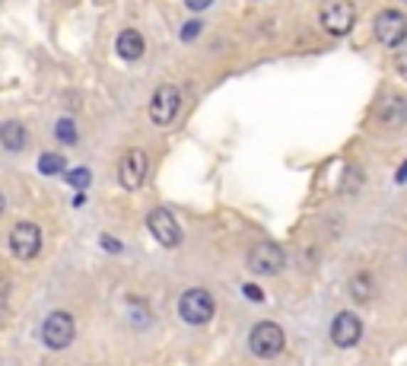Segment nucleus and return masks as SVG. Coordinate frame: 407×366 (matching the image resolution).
<instances>
[{"mask_svg":"<svg viewBox=\"0 0 407 366\" xmlns=\"http://www.w3.org/2000/svg\"><path fill=\"white\" fill-rule=\"evenodd\" d=\"M248 347H252L255 357L261 360H274V357L283 354L287 347V335L277 322H258L252 331H248Z\"/></svg>","mask_w":407,"mask_h":366,"instance_id":"nucleus-1","label":"nucleus"},{"mask_svg":"<svg viewBox=\"0 0 407 366\" xmlns=\"http://www.w3.org/2000/svg\"><path fill=\"white\" fill-rule=\"evenodd\" d=\"M216 313V306H213V296L207 293V290H201V287H191V290H185L181 293V300H179V315L185 318L188 325H207L210 318H213Z\"/></svg>","mask_w":407,"mask_h":366,"instance_id":"nucleus-2","label":"nucleus"},{"mask_svg":"<svg viewBox=\"0 0 407 366\" xmlns=\"http://www.w3.org/2000/svg\"><path fill=\"white\" fill-rule=\"evenodd\" d=\"M73 335H77V325H73V315L70 313L58 309V313L45 315V322H42V341H45V347H51V350L70 347Z\"/></svg>","mask_w":407,"mask_h":366,"instance_id":"nucleus-3","label":"nucleus"},{"mask_svg":"<svg viewBox=\"0 0 407 366\" xmlns=\"http://www.w3.org/2000/svg\"><path fill=\"white\" fill-rule=\"evenodd\" d=\"M179 112H181L179 86H172V83L159 86V90L153 93V99H150V121L153 125H159V127H169L175 118H179Z\"/></svg>","mask_w":407,"mask_h":366,"instance_id":"nucleus-4","label":"nucleus"},{"mask_svg":"<svg viewBox=\"0 0 407 366\" xmlns=\"http://www.w3.org/2000/svg\"><path fill=\"white\" fill-rule=\"evenodd\" d=\"M147 226H150V233H153V239L159 242L162 249H179L181 246V226H179V220L172 216V210H166V207H156L150 210V216H147Z\"/></svg>","mask_w":407,"mask_h":366,"instance_id":"nucleus-5","label":"nucleus"},{"mask_svg":"<svg viewBox=\"0 0 407 366\" xmlns=\"http://www.w3.org/2000/svg\"><path fill=\"white\" fill-rule=\"evenodd\" d=\"M354 23H356V6L350 0H331L322 10V29L328 36H337V38L347 36L354 29Z\"/></svg>","mask_w":407,"mask_h":366,"instance_id":"nucleus-6","label":"nucleus"},{"mask_svg":"<svg viewBox=\"0 0 407 366\" xmlns=\"http://www.w3.org/2000/svg\"><path fill=\"white\" fill-rule=\"evenodd\" d=\"M6 242H10V252L16 255L19 261H29V258H36L38 249H42V229H38L36 223L23 220L10 229V239Z\"/></svg>","mask_w":407,"mask_h":366,"instance_id":"nucleus-7","label":"nucleus"},{"mask_svg":"<svg viewBox=\"0 0 407 366\" xmlns=\"http://www.w3.org/2000/svg\"><path fill=\"white\" fill-rule=\"evenodd\" d=\"M376 38L385 48H401V42L407 38V16L398 10H382L376 16Z\"/></svg>","mask_w":407,"mask_h":366,"instance_id":"nucleus-8","label":"nucleus"},{"mask_svg":"<svg viewBox=\"0 0 407 366\" xmlns=\"http://www.w3.org/2000/svg\"><path fill=\"white\" fill-rule=\"evenodd\" d=\"M283 249L274 246V242H258V246L248 252V268L261 277H274L283 271Z\"/></svg>","mask_w":407,"mask_h":366,"instance_id":"nucleus-9","label":"nucleus"},{"mask_svg":"<svg viewBox=\"0 0 407 366\" xmlns=\"http://www.w3.org/2000/svg\"><path fill=\"white\" fill-rule=\"evenodd\" d=\"M147 169H150V162H147V153L144 150H127L125 157L118 162V182L121 188H127V192H137L140 185H144L147 179Z\"/></svg>","mask_w":407,"mask_h":366,"instance_id":"nucleus-10","label":"nucleus"},{"mask_svg":"<svg viewBox=\"0 0 407 366\" xmlns=\"http://www.w3.org/2000/svg\"><path fill=\"white\" fill-rule=\"evenodd\" d=\"M376 121L385 131H398L407 121V99L398 96V93H385L376 103Z\"/></svg>","mask_w":407,"mask_h":366,"instance_id":"nucleus-11","label":"nucleus"},{"mask_svg":"<svg viewBox=\"0 0 407 366\" xmlns=\"http://www.w3.org/2000/svg\"><path fill=\"white\" fill-rule=\"evenodd\" d=\"M363 338V322L354 313H337L334 322H331V341L337 347H356V341Z\"/></svg>","mask_w":407,"mask_h":366,"instance_id":"nucleus-12","label":"nucleus"},{"mask_svg":"<svg viewBox=\"0 0 407 366\" xmlns=\"http://www.w3.org/2000/svg\"><path fill=\"white\" fill-rule=\"evenodd\" d=\"M115 48H118V54L125 61H137L140 54H144V36H140L137 29H125L118 36V45H115Z\"/></svg>","mask_w":407,"mask_h":366,"instance_id":"nucleus-13","label":"nucleus"},{"mask_svg":"<svg viewBox=\"0 0 407 366\" xmlns=\"http://www.w3.org/2000/svg\"><path fill=\"white\" fill-rule=\"evenodd\" d=\"M26 127L19 125V121H6L4 127H0V140H4V147L10 153H16V150H23V144H26Z\"/></svg>","mask_w":407,"mask_h":366,"instance_id":"nucleus-14","label":"nucleus"},{"mask_svg":"<svg viewBox=\"0 0 407 366\" xmlns=\"http://www.w3.org/2000/svg\"><path fill=\"white\" fill-rule=\"evenodd\" d=\"M38 172L42 175L64 172V157H60V153H42V157H38Z\"/></svg>","mask_w":407,"mask_h":366,"instance_id":"nucleus-15","label":"nucleus"},{"mask_svg":"<svg viewBox=\"0 0 407 366\" xmlns=\"http://www.w3.org/2000/svg\"><path fill=\"white\" fill-rule=\"evenodd\" d=\"M350 293H354V300L366 303L372 296V283H369V274H356L354 281H350Z\"/></svg>","mask_w":407,"mask_h":366,"instance_id":"nucleus-16","label":"nucleus"},{"mask_svg":"<svg viewBox=\"0 0 407 366\" xmlns=\"http://www.w3.org/2000/svg\"><path fill=\"white\" fill-rule=\"evenodd\" d=\"M54 134H58L64 144H77V125H73V118H60L58 127H54Z\"/></svg>","mask_w":407,"mask_h":366,"instance_id":"nucleus-17","label":"nucleus"},{"mask_svg":"<svg viewBox=\"0 0 407 366\" xmlns=\"http://www.w3.org/2000/svg\"><path fill=\"white\" fill-rule=\"evenodd\" d=\"M64 179H67V182H70V185H73V188H80V192H83V188H86V185H90V179H92V175H90V169L77 166V169H70V172H67V175H64Z\"/></svg>","mask_w":407,"mask_h":366,"instance_id":"nucleus-18","label":"nucleus"},{"mask_svg":"<svg viewBox=\"0 0 407 366\" xmlns=\"http://www.w3.org/2000/svg\"><path fill=\"white\" fill-rule=\"evenodd\" d=\"M395 67H398V73L407 80V45H401V48L395 51Z\"/></svg>","mask_w":407,"mask_h":366,"instance_id":"nucleus-19","label":"nucleus"},{"mask_svg":"<svg viewBox=\"0 0 407 366\" xmlns=\"http://www.w3.org/2000/svg\"><path fill=\"white\" fill-rule=\"evenodd\" d=\"M242 293H245V296H248V300H252V303H261V300H264V293H261V290L255 287V283H245V287H242Z\"/></svg>","mask_w":407,"mask_h":366,"instance_id":"nucleus-20","label":"nucleus"},{"mask_svg":"<svg viewBox=\"0 0 407 366\" xmlns=\"http://www.w3.org/2000/svg\"><path fill=\"white\" fill-rule=\"evenodd\" d=\"M198 32H201V23H198V19H194V23H188V26H185V32H181V38H185V42H191V38L198 36Z\"/></svg>","mask_w":407,"mask_h":366,"instance_id":"nucleus-21","label":"nucleus"},{"mask_svg":"<svg viewBox=\"0 0 407 366\" xmlns=\"http://www.w3.org/2000/svg\"><path fill=\"white\" fill-rule=\"evenodd\" d=\"M185 4H188V10H194V13H204V10H207V6H210V4H213V0H185Z\"/></svg>","mask_w":407,"mask_h":366,"instance_id":"nucleus-22","label":"nucleus"},{"mask_svg":"<svg viewBox=\"0 0 407 366\" xmlns=\"http://www.w3.org/2000/svg\"><path fill=\"white\" fill-rule=\"evenodd\" d=\"M404 179H407V162L401 166V172H398V182H404Z\"/></svg>","mask_w":407,"mask_h":366,"instance_id":"nucleus-23","label":"nucleus"}]
</instances>
